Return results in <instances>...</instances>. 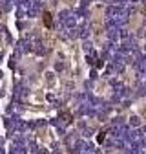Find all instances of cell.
Listing matches in <instances>:
<instances>
[{
	"instance_id": "cell-1",
	"label": "cell",
	"mask_w": 146,
	"mask_h": 154,
	"mask_svg": "<svg viewBox=\"0 0 146 154\" xmlns=\"http://www.w3.org/2000/svg\"><path fill=\"white\" fill-rule=\"evenodd\" d=\"M44 22H46V26H51V15L49 13H44Z\"/></svg>"
}]
</instances>
